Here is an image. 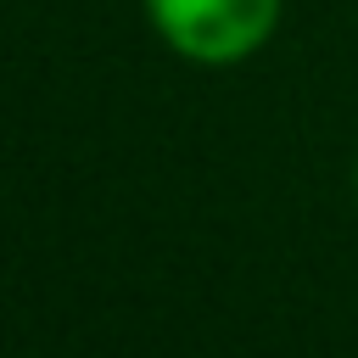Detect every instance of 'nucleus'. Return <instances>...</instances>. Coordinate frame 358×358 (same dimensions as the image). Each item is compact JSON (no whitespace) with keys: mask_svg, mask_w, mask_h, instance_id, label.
Returning <instances> with one entry per match:
<instances>
[{"mask_svg":"<svg viewBox=\"0 0 358 358\" xmlns=\"http://www.w3.org/2000/svg\"><path fill=\"white\" fill-rule=\"evenodd\" d=\"M145 17L179 56L229 67L268 45L280 0H145Z\"/></svg>","mask_w":358,"mask_h":358,"instance_id":"obj_1","label":"nucleus"}]
</instances>
